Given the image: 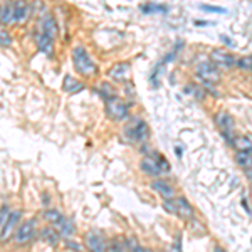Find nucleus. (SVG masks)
Returning <instances> with one entry per match:
<instances>
[{
  "label": "nucleus",
  "mask_w": 252,
  "mask_h": 252,
  "mask_svg": "<svg viewBox=\"0 0 252 252\" xmlns=\"http://www.w3.org/2000/svg\"><path fill=\"white\" fill-rule=\"evenodd\" d=\"M140 170L145 175H150L153 178H157V177L163 175V173L170 172V163L160 153L145 155V158L140 162Z\"/></svg>",
  "instance_id": "1"
},
{
  "label": "nucleus",
  "mask_w": 252,
  "mask_h": 252,
  "mask_svg": "<svg viewBox=\"0 0 252 252\" xmlns=\"http://www.w3.org/2000/svg\"><path fill=\"white\" fill-rule=\"evenodd\" d=\"M73 66L76 69V73H79L81 76L89 77L96 74V64L93 62V58L89 56V52L83 45H76L73 49Z\"/></svg>",
  "instance_id": "2"
},
{
  "label": "nucleus",
  "mask_w": 252,
  "mask_h": 252,
  "mask_svg": "<svg viewBox=\"0 0 252 252\" xmlns=\"http://www.w3.org/2000/svg\"><path fill=\"white\" fill-rule=\"evenodd\" d=\"M104 111L111 121H126L130 118V106H128V103L116 98V96L104 99Z\"/></svg>",
  "instance_id": "3"
},
{
  "label": "nucleus",
  "mask_w": 252,
  "mask_h": 252,
  "mask_svg": "<svg viewBox=\"0 0 252 252\" xmlns=\"http://www.w3.org/2000/svg\"><path fill=\"white\" fill-rule=\"evenodd\" d=\"M214 121L219 130H221V134L223 140H225V143L229 147H234L236 145V136H234V133H236V123H234L232 116L227 111H219L214 116Z\"/></svg>",
  "instance_id": "4"
},
{
  "label": "nucleus",
  "mask_w": 252,
  "mask_h": 252,
  "mask_svg": "<svg viewBox=\"0 0 252 252\" xmlns=\"http://www.w3.org/2000/svg\"><path fill=\"white\" fill-rule=\"evenodd\" d=\"M125 136L130 143H145L150 136V128L143 119L136 118L125 128Z\"/></svg>",
  "instance_id": "5"
},
{
  "label": "nucleus",
  "mask_w": 252,
  "mask_h": 252,
  "mask_svg": "<svg viewBox=\"0 0 252 252\" xmlns=\"http://www.w3.org/2000/svg\"><path fill=\"white\" fill-rule=\"evenodd\" d=\"M195 73H197V76L200 77L202 81H207V83L215 84L221 81V71H219V66L212 61L198 62L197 67H195Z\"/></svg>",
  "instance_id": "6"
},
{
  "label": "nucleus",
  "mask_w": 252,
  "mask_h": 252,
  "mask_svg": "<svg viewBox=\"0 0 252 252\" xmlns=\"http://www.w3.org/2000/svg\"><path fill=\"white\" fill-rule=\"evenodd\" d=\"M35 223H37L35 219H27L26 222H22L19 227H17L15 237H14L15 244L24 246V244H29L30 240L34 239L35 237Z\"/></svg>",
  "instance_id": "7"
},
{
  "label": "nucleus",
  "mask_w": 252,
  "mask_h": 252,
  "mask_svg": "<svg viewBox=\"0 0 252 252\" xmlns=\"http://www.w3.org/2000/svg\"><path fill=\"white\" fill-rule=\"evenodd\" d=\"M130 73H131L130 62H118L109 67L108 76L109 79L115 81V83H126V81L130 79Z\"/></svg>",
  "instance_id": "8"
},
{
  "label": "nucleus",
  "mask_w": 252,
  "mask_h": 252,
  "mask_svg": "<svg viewBox=\"0 0 252 252\" xmlns=\"http://www.w3.org/2000/svg\"><path fill=\"white\" fill-rule=\"evenodd\" d=\"M86 246L88 249L94 251V252H101V251H108V242H106L104 236H103L99 230H89L86 234Z\"/></svg>",
  "instance_id": "9"
},
{
  "label": "nucleus",
  "mask_w": 252,
  "mask_h": 252,
  "mask_svg": "<svg viewBox=\"0 0 252 252\" xmlns=\"http://www.w3.org/2000/svg\"><path fill=\"white\" fill-rule=\"evenodd\" d=\"M210 61L217 64L219 67H223V69H230L237 64V59L230 52L222 51V49H214L210 52Z\"/></svg>",
  "instance_id": "10"
},
{
  "label": "nucleus",
  "mask_w": 252,
  "mask_h": 252,
  "mask_svg": "<svg viewBox=\"0 0 252 252\" xmlns=\"http://www.w3.org/2000/svg\"><path fill=\"white\" fill-rule=\"evenodd\" d=\"M150 187L155 192H157L160 197H163V198H175V189H173V187L170 185L166 180L158 178V177H157V178L151 180Z\"/></svg>",
  "instance_id": "11"
},
{
  "label": "nucleus",
  "mask_w": 252,
  "mask_h": 252,
  "mask_svg": "<svg viewBox=\"0 0 252 252\" xmlns=\"http://www.w3.org/2000/svg\"><path fill=\"white\" fill-rule=\"evenodd\" d=\"M35 44H37L39 51L44 52L49 58H52V52H54V37L44 34V32H39V34L35 35Z\"/></svg>",
  "instance_id": "12"
},
{
  "label": "nucleus",
  "mask_w": 252,
  "mask_h": 252,
  "mask_svg": "<svg viewBox=\"0 0 252 252\" xmlns=\"http://www.w3.org/2000/svg\"><path fill=\"white\" fill-rule=\"evenodd\" d=\"M39 236H41L42 242H45L47 246H58L59 239H61V232H59V230L56 229L54 225L42 227L41 232H39Z\"/></svg>",
  "instance_id": "13"
},
{
  "label": "nucleus",
  "mask_w": 252,
  "mask_h": 252,
  "mask_svg": "<svg viewBox=\"0 0 252 252\" xmlns=\"http://www.w3.org/2000/svg\"><path fill=\"white\" fill-rule=\"evenodd\" d=\"M175 204H177V215H178L180 219H193L195 210L185 197H177Z\"/></svg>",
  "instance_id": "14"
},
{
  "label": "nucleus",
  "mask_w": 252,
  "mask_h": 252,
  "mask_svg": "<svg viewBox=\"0 0 252 252\" xmlns=\"http://www.w3.org/2000/svg\"><path fill=\"white\" fill-rule=\"evenodd\" d=\"M41 32L51 35V37L58 35V24H56V20L52 19V15H49V14H44V15L41 17Z\"/></svg>",
  "instance_id": "15"
},
{
  "label": "nucleus",
  "mask_w": 252,
  "mask_h": 252,
  "mask_svg": "<svg viewBox=\"0 0 252 252\" xmlns=\"http://www.w3.org/2000/svg\"><path fill=\"white\" fill-rule=\"evenodd\" d=\"M62 89L69 94H76V93H81V91L84 89V84L81 83V81L74 79V77L69 76V74H66V76H64Z\"/></svg>",
  "instance_id": "16"
},
{
  "label": "nucleus",
  "mask_w": 252,
  "mask_h": 252,
  "mask_svg": "<svg viewBox=\"0 0 252 252\" xmlns=\"http://www.w3.org/2000/svg\"><path fill=\"white\" fill-rule=\"evenodd\" d=\"M42 217H44L45 221L51 223V225H54L58 230H59V227L62 225L64 219H66V217H64V215L61 214V212L56 210V208H45V210L42 212Z\"/></svg>",
  "instance_id": "17"
},
{
  "label": "nucleus",
  "mask_w": 252,
  "mask_h": 252,
  "mask_svg": "<svg viewBox=\"0 0 252 252\" xmlns=\"http://www.w3.org/2000/svg\"><path fill=\"white\" fill-rule=\"evenodd\" d=\"M0 20H2V26H10V24L15 22V9H14V3H3L2 12H0Z\"/></svg>",
  "instance_id": "18"
},
{
  "label": "nucleus",
  "mask_w": 252,
  "mask_h": 252,
  "mask_svg": "<svg viewBox=\"0 0 252 252\" xmlns=\"http://www.w3.org/2000/svg\"><path fill=\"white\" fill-rule=\"evenodd\" d=\"M236 162L242 170H251L252 168V153L251 151L237 150L236 151Z\"/></svg>",
  "instance_id": "19"
},
{
  "label": "nucleus",
  "mask_w": 252,
  "mask_h": 252,
  "mask_svg": "<svg viewBox=\"0 0 252 252\" xmlns=\"http://www.w3.org/2000/svg\"><path fill=\"white\" fill-rule=\"evenodd\" d=\"M14 9H15V22L22 24L27 19V14H29V5H27L26 0H15L14 3Z\"/></svg>",
  "instance_id": "20"
},
{
  "label": "nucleus",
  "mask_w": 252,
  "mask_h": 252,
  "mask_svg": "<svg viewBox=\"0 0 252 252\" xmlns=\"http://www.w3.org/2000/svg\"><path fill=\"white\" fill-rule=\"evenodd\" d=\"M20 217H22V212L20 210H14L12 214H10V217H9V221H7L5 227L2 229V240H5L7 236L10 234V230H12L14 227H17V222L20 221Z\"/></svg>",
  "instance_id": "21"
},
{
  "label": "nucleus",
  "mask_w": 252,
  "mask_h": 252,
  "mask_svg": "<svg viewBox=\"0 0 252 252\" xmlns=\"http://www.w3.org/2000/svg\"><path fill=\"white\" fill-rule=\"evenodd\" d=\"M140 10L143 14H166L168 9L165 5H158V3H145L140 7Z\"/></svg>",
  "instance_id": "22"
},
{
  "label": "nucleus",
  "mask_w": 252,
  "mask_h": 252,
  "mask_svg": "<svg viewBox=\"0 0 252 252\" xmlns=\"http://www.w3.org/2000/svg\"><path fill=\"white\" fill-rule=\"evenodd\" d=\"M236 150H244V151H251L252 153V140L247 136H239L236 138V145H234Z\"/></svg>",
  "instance_id": "23"
},
{
  "label": "nucleus",
  "mask_w": 252,
  "mask_h": 252,
  "mask_svg": "<svg viewBox=\"0 0 252 252\" xmlns=\"http://www.w3.org/2000/svg\"><path fill=\"white\" fill-rule=\"evenodd\" d=\"M185 94L193 96V98H197L198 101H204V98H205L204 89H202L200 86H197V84H187V86H185Z\"/></svg>",
  "instance_id": "24"
},
{
  "label": "nucleus",
  "mask_w": 252,
  "mask_h": 252,
  "mask_svg": "<svg viewBox=\"0 0 252 252\" xmlns=\"http://www.w3.org/2000/svg\"><path fill=\"white\" fill-rule=\"evenodd\" d=\"M74 230H76V227H74V222L71 221V219H64L62 225L59 227V232H61L62 237H69L74 234Z\"/></svg>",
  "instance_id": "25"
},
{
  "label": "nucleus",
  "mask_w": 252,
  "mask_h": 252,
  "mask_svg": "<svg viewBox=\"0 0 252 252\" xmlns=\"http://www.w3.org/2000/svg\"><path fill=\"white\" fill-rule=\"evenodd\" d=\"M99 94H101L103 99H109V98H113V96H116L115 89H113V86L109 83L99 84Z\"/></svg>",
  "instance_id": "26"
},
{
  "label": "nucleus",
  "mask_w": 252,
  "mask_h": 252,
  "mask_svg": "<svg viewBox=\"0 0 252 252\" xmlns=\"http://www.w3.org/2000/svg\"><path fill=\"white\" fill-rule=\"evenodd\" d=\"M237 66L242 71H251L252 69V56H244V58L237 59Z\"/></svg>",
  "instance_id": "27"
},
{
  "label": "nucleus",
  "mask_w": 252,
  "mask_h": 252,
  "mask_svg": "<svg viewBox=\"0 0 252 252\" xmlns=\"http://www.w3.org/2000/svg\"><path fill=\"white\" fill-rule=\"evenodd\" d=\"M10 214H12L10 208L7 207V205H2V210H0V230L5 227V223H7V221H9Z\"/></svg>",
  "instance_id": "28"
},
{
  "label": "nucleus",
  "mask_w": 252,
  "mask_h": 252,
  "mask_svg": "<svg viewBox=\"0 0 252 252\" xmlns=\"http://www.w3.org/2000/svg\"><path fill=\"white\" fill-rule=\"evenodd\" d=\"M200 10L204 12H210V14H227V10L223 7H217V5H200Z\"/></svg>",
  "instance_id": "29"
},
{
  "label": "nucleus",
  "mask_w": 252,
  "mask_h": 252,
  "mask_svg": "<svg viewBox=\"0 0 252 252\" xmlns=\"http://www.w3.org/2000/svg\"><path fill=\"white\" fill-rule=\"evenodd\" d=\"M0 44H2V47H9V45H12V37H10L9 32L2 30V34H0Z\"/></svg>",
  "instance_id": "30"
},
{
  "label": "nucleus",
  "mask_w": 252,
  "mask_h": 252,
  "mask_svg": "<svg viewBox=\"0 0 252 252\" xmlns=\"http://www.w3.org/2000/svg\"><path fill=\"white\" fill-rule=\"evenodd\" d=\"M66 249L83 251V246H81L79 242H74V240H66Z\"/></svg>",
  "instance_id": "31"
},
{
  "label": "nucleus",
  "mask_w": 252,
  "mask_h": 252,
  "mask_svg": "<svg viewBox=\"0 0 252 252\" xmlns=\"http://www.w3.org/2000/svg\"><path fill=\"white\" fill-rule=\"evenodd\" d=\"M173 251H182V236H177L175 237V242H173Z\"/></svg>",
  "instance_id": "32"
},
{
  "label": "nucleus",
  "mask_w": 252,
  "mask_h": 252,
  "mask_svg": "<svg viewBox=\"0 0 252 252\" xmlns=\"http://www.w3.org/2000/svg\"><path fill=\"white\" fill-rule=\"evenodd\" d=\"M49 204H51V198H49L47 193H44V195H42V205H44V207H47Z\"/></svg>",
  "instance_id": "33"
},
{
  "label": "nucleus",
  "mask_w": 252,
  "mask_h": 252,
  "mask_svg": "<svg viewBox=\"0 0 252 252\" xmlns=\"http://www.w3.org/2000/svg\"><path fill=\"white\" fill-rule=\"evenodd\" d=\"M221 41H223L225 44H229V45H232V41H230V39H227L225 35H221Z\"/></svg>",
  "instance_id": "34"
},
{
  "label": "nucleus",
  "mask_w": 252,
  "mask_h": 252,
  "mask_svg": "<svg viewBox=\"0 0 252 252\" xmlns=\"http://www.w3.org/2000/svg\"><path fill=\"white\" fill-rule=\"evenodd\" d=\"M175 153L178 155V158H182V155H183V150H182V148H180V147H177V148H175Z\"/></svg>",
  "instance_id": "35"
},
{
  "label": "nucleus",
  "mask_w": 252,
  "mask_h": 252,
  "mask_svg": "<svg viewBox=\"0 0 252 252\" xmlns=\"http://www.w3.org/2000/svg\"><path fill=\"white\" fill-rule=\"evenodd\" d=\"M237 185H239V180H237V178H232V187H237Z\"/></svg>",
  "instance_id": "36"
},
{
  "label": "nucleus",
  "mask_w": 252,
  "mask_h": 252,
  "mask_svg": "<svg viewBox=\"0 0 252 252\" xmlns=\"http://www.w3.org/2000/svg\"><path fill=\"white\" fill-rule=\"evenodd\" d=\"M251 197H252V187H251Z\"/></svg>",
  "instance_id": "37"
}]
</instances>
